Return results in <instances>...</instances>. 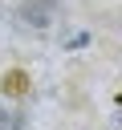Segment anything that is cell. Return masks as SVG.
<instances>
[{
  "label": "cell",
  "mask_w": 122,
  "mask_h": 130,
  "mask_svg": "<svg viewBox=\"0 0 122 130\" xmlns=\"http://www.w3.org/2000/svg\"><path fill=\"white\" fill-rule=\"evenodd\" d=\"M24 93H28V73L24 69L4 73V98H24Z\"/></svg>",
  "instance_id": "cell-2"
},
{
  "label": "cell",
  "mask_w": 122,
  "mask_h": 130,
  "mask_svg": "<svg viewBox=\"0 0 122 130\" xmlns=\"http://www.w3.org/2000/svg\"><path fill=\"white\" fill-rule=\"evenodd\" d=\"M53 8H57V0H24V8H20V16H24L28 24H37V28H45V24H49V16H53Z\"/></svg>",
  "instance_id": "cell-1"
}]
</instances>
